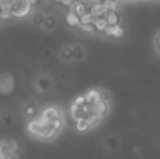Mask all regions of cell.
<instances>
[{"mask_svg":"<svg viewBox=\"0 0 160 159\" xmlns=\"http://www.w3.org/2000/svg\"><path fill=\"white\" fill-rule=\"evenodd\" d=\"M94 18L96 17L91 14V11H87L80 17V24H91V23H94Z\"/></svg>","mask_w":160,"mask_h":159,"instance_id":"cell-20","label":"cell"},{"mask_svg":"<svg viewBox=\"0 0 160 159\" xmlns=\"http://www.w3.org/2000/svg\"><path fill=\"white\" fill-rule=\"evenodd\" d=\"M69 10H73L75 13H78L79 16L82 17L84 13L90 11V6H88L86 2H73V4L69 7Z\"/></svg>","mask_w":160,"mask_h":159,"instance_id":"cell-10","label":"cell"},{"mask_svg":"<svg viewBox=\"0 0 160 159\" xmlns=\"http://www.w3.org/2000/svg\"><path fill=\"white\" fill-rule=\"evenodd\" d=\"M51 85H52L51 78H48L47 75H41L35 82V86H37V89H38L39 92H47V90H49Z\"/></svg>","mask_w":160,"mask_h":159,"instance_id":"cell-8","label":"cell"},{"mask_svg":"<svg viewBox=\"0 0 160 159\" xmlns=\"http://www.w3.org/2000/svg\"><path fill=\"white\" fill-rule=\"evenodd\" d=\"M56 24H58V18H56L55 14H45L44 23H42V27L45 30H49V31L53 30L56 27Z\"/></svg>","mask_w":160,"mask_h":159,"instance_id":"cell-12","label":"cell"},{"mask_svg":"<svg viewBox=\"0 0 160 159\" xmlns=\"http://www.w3.org/2000/svg\"><path fill=\"white\" fill-rule=\"evenodd\" d=\"M73 2H75V0H61V4H62V6H65V7H68V8H69L70 6L73 4Z\"/></svg>","mask_w":160,"mask_h":159,"instance_id":"cell-24","label":"cell"},{"mask_svg":"<svg viewBox=\"0 0 160 159\" xmlns=\"http://www.w3.org/2000/svg\"><path fill=\"white\" fill-rule=\"evenodd\" d=\"M75 128L78 132H82V134H84V132H87L88 130L91 128L90 123H88L87 118H80V120H76L75 121Z\"/></svg>","mask_w":160,"mask_h":159,"instance_id":"cell-14","label":"cell"},{"mask_svg":"<svg viewBox=\"0 0 160 159\" xmlns=\"http://www.w3.org/2000/svg\"><path fill=\"white\" fill-rule=\"evenodd\" d=\"M84 97L87 100V103L90 104H96L98 100H101V90L98 89H88L84 93Z\"/></svg>","mask_w":160,"mask_h":159,"instance_id":"cell-9","label":"cell"},{"mask_svg":"<svg viewBox=\"0 0 160 159\" xmlns=\"http://www.w3.org/2000/svg\"><path fill=\"white\" fill-rule=\"evenodd\" d=\"M119 2H127V3H132V2H136V0H119Z\"/></svg>","mask_w":160,"mask_h":159,"instance_id":"cell-26","label":"cell"},{"mask_svg":"<svg viewBox=\"0 0 160 159\" xmlns=\"http://www.w3.org/2000/svg\"><path fill=\"white\" fill-rule=\"evenodd\" d=\"M72 45H65L63 48L61 49V52H59V56H61L63 61H72L73 56H72Z\"/></svg>","mask_w":160,"mask_h":159,"instance_id":"cell-17","label":"cell"},{"mask_svg":"<svg viewBox=\"0 0 160 159\" xmlns=\"http://www.w3.org/2000/svg\"><path fill=\"white\" fill-rule=\"evenodd\" d=\"M44 17H45V14L41 13V11H38V13H34V14H32V17H31V21H32V24L41 25V27H42V23H44Z\"/></svg>","mask_w":160,"mask_h":159,"instance_id":"cell-19","label":"cell"},{"mask_svg":"<svg viewBox=\"0 0 160 159\" xmlns=\"http://www.w3.org/2000/svg\"><path fill=\"white\" fill-rule=\"evenodd\" d=\"M90 11L94 17H104L105 13H107V8L104 6V2H101V3H96V4L90 6Z\"/></svg>","mask_w":160,"mask_h":159,"instance_id":"cell-13","label":"cell"},{"mask_svg":"<svg viewBox=\"0 0 160 159\" xmlns=\"http://www.w3.org/2000/svg\"><path fill=\"white\" fill-rule=\"evenodd\" d=\"M44 124L38 117H34V118H30L27 123V131L30 135L35 138H41L42 135V130H44Z\"/></svg>","mask_w":160,"mask_h":159,"instance_id":"cell-4","label":"cell"},{"mask_svg":"<svg viewBox=\"0 0 160 159\" xmlns=\"http://www.w3.org/2000/svg\"><path fill=\"white\" fill-rule=\"evenodd\" d=\"M34 6L28 0H14L13 7H11V14L14 18H25L31 14Z\"/></svg>","mask_w":160,"mask_h":159,"instance_id":"cell-2","label":"cell"},{"mask_svg":"<svg viewBox=\"0 0 160 159\" xmlns=\"http://www.w3.org/2000/svg\"><path fill=\"white\" fill-rule=\"evenodd\" d=\"M37 117L42 121V123H49V121H56V120H63V111L59 106L51 104L47 106L42 111L37 114Z\"/></svg>","mask_w":160,"mask_h":159,"instance_id":"cell-1","label":"cell"},{"mask_svg":"<svg viewBox=\"0 0 160 159\" xmlns=\"http://www.w3.org/2000/svg\"><path fill=\"white\" fill-rule=\"evenodd\" d=\"M94 113H97L101 118L105 117L110 113V100H104V99L98 100L94 104Z\"/></svg>","mask_w":160,"mask_h":159,"instance_id":"cell-6","label":"cell"},{"mask_svg":"<svg viewBox=\"0 0 160 159\" xmlns=\"http://www.w3.org/2000/svg\"><path fill=\"white\" fill-rule=\"evenodd\" d=\"M24 115L25 117H28V118H34V117H37V114H38V109H37V106H35V103H27L24 106Z\"/></svg>","mask_w":160,"mask_h":159,"instance_id":"cell-16","label":"cell"},{"mask_svg":"<svg viewBox=\"0 0 160 159\" xmlns=\"http://www.w3.org/2000/svg\"><path fill=\"white\" fill-rule=\"evenodd\" d=\"M105 20H107L108 25H119L122 23V16L118 10H111L105 13Z\"/></svg>","mask_w":160,"mask_h":159,"instance_id":"cell-7","label":"cell"},{"mask_svg":"<svg viewBox=\"0 0 160 159\" xmlns=\"http://www.w3.org/2000/svg\"><path fill=\"white\" fill-rule=\"evenodd\" d=\"M93 24H94V27H96L97 33H101V34H104V31L107 30V27H108V23H107V20H105V17H96Z\"/></svg>","mask_w":160,"mask_h":159,"instance_id":"cell-15","label":"cell"},{"mask_svg":"<svg viewBox=\"0 0 160 159\" xmlns=\"http://www.w3.org/2000/svg\"><path fill=\"white\" fill-rule=\"evenodd\" d=\"M66 24L69 27H73V28H79L80 25V16L78 13H75L73 10H69L66 14Z\"/></svg>","mask_w":160,"mask_h":159,"instance_id":"cell-11","label":"cell"},{"mask_svg":"<svg viewBox=\"0 0 160 159\" xmlns=\"http://www.w3.org/2000/svg\"><path fill=\"white\" fill-rule=\"evenodd\" d=\"M0 21H2V17H0Z\"/></svg>","mask_w":160,"mask_h":159,"instance_id":"cell-27","label":"cell"},{"mask_svg":"<svg viewBox=\"0 0 160 159\" xmlns=\"http://www.w3.org/2000/svg\"><path fill=\"white\" fill-rule=\"evenodd\" d=\"M104 34L107 37H110V38L119 39V38H122V37H124L125 30H124V27H122L121 24H119V25H108L107 30L104 31Z\"/></svg>","mask_w":160,"mask_h":159,"instance_id":"cell-5","label":"cell"},{"mask_svg":"<svg viewBox=\"0 0 160 159\" xmlns=\"http://www.w3.org/2000/svg\"><path fill=\"white\" fill-rule=\"evenodd\" d=\"M118 4H119L118 0H104V6L107 8V11L118 10Z\"/></svg>","mask_w":160,"mask_h":159,"instance_id":"cell-22","label":"cell"},{"mask_svg":"<svg viewBox=\"0 0 160 159\" xmlns=\"http://www.w3.org/2000/svg\"><path fill=\"white\" fill-rule=\"evenodd\" d=\"M16 90V79L11 73H0V96H10Z\"/></svg>","mask_w":160,"mask_h":159,"instance_id":"cell-3","label":"cell"},{"mask_svg":"<svg viewBox=\"0 0 160 159\" xmlns=\"http://www.w3.org/2000/svg\"><path fill=\"white\" fill-rule=\"evenodd\" d=\"M155 48L158 51V54H160V30L158 31V34L155 37Z\"/></svg>","mask_w":160,"mask_h":159,"instance_id":"cell-23","label":"cell"},{"mask_svg":"<svg viewBox=\"0 0 160 159\" xmlns=\"http://www.w3.org/2000/svg\"><path fill=\"white\" fill-rule=\"evenodd\" d=\"M107 145L111 146V148H114V146L117 145V140H114V138H110V140L107 141Z\"/></svg>","mask_w":160,"mask_h":159,"instance_id":"cell-25","label":"cell"},{"mask_svg":"<svg viewBox=\"0 0 160 159\" xmlns=\"http://www.w3.org/2000/svg\"><path fill=\"white\" fill-rule=\"evenodd\" d=\"M72 56L75 61H82L84 58V49L80 45H73L72 48Z\"/></svg>","mask_w":160,"mask_h":159,"instance_id":"cell-18","label":"cell"},{"mask_svg":"<svg viewBox=\"0 0 160 159\" xmlns=\"http://www.w3.org/2000/svg\"><path fill=\"white\" fill-rule=\"evenodd\" d=\"M79 30L83 31V33H86V34H94V33H97L96 27H94L93 23H91V24H80L79 25Z\"/></svg>","mask_w":160,"mask_h":159,"instance_id":"cell-21","label":"cell"}]
</instances>
